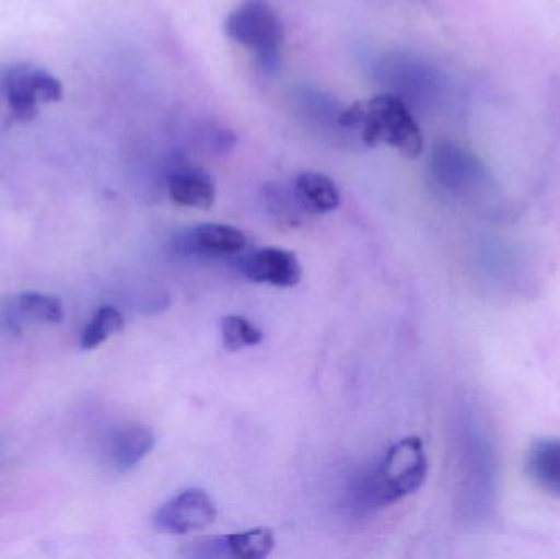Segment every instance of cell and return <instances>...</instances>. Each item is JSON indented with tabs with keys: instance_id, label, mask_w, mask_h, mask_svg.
<instances>
[{
	"instance_id": "obj_2",
	"label": "cell",
	"mask_w": 560,
	"mask_h": 559,
	"mask_svg": "<svg viewBox=\"0 0 560 559\" xmlns=\"http://www.w3.org/2000/svg\"><path fill=\"white\" fill-rule=\"evenodd\" d=\"M428 458L423 442L407 436L385 453L361 485L355 494L362 508H384L415 494L427 481Z\"/></svg>"
},
{
	"instance_id": "obj_4",
	"label": "cell",
	"mask_w": 560,
	"mask_h": 559,
	"mask_svg": "<svg viewBox=\"0 0 560 559\" xmlns=\"http://www.w3.org/2000/svg\"><path fill=\"white\" fill-rule=\"evenodd\" d=\"M225 32L233 42L255 55L262 71L272 74L280 66L282 26L276 10L266 0H245L225 22Z\"/></svg>"
},
{
	"instance_id": "obj_16",
	"label": "cell",
	"mask_w": 560,
	"mask_h": 559,
	"mask_svg": "<svg viewBox=\"0 0 560 559\" xmlns=\"http://www.w3.org/2000/svg\"><path fill=\"white\" fill-rule=\"evenodd\" d=\"M262 206L266 212L272 217L280 226H296L300 223V216L303 212L302 207L296 202L295 194L292 189H285L280 184H266L261 193Z\"/></svg>"
},
{
	"instance_id": "obj_1",
	"label": "cell",
	"mask_w": 560,
	"mask_h": 559,
	"mask_svg": "<svg viewBox=\"0 0 560 559\" xmlns=\"http://www.w3.org/2000/svg\"><path fill=\"white\" fill-rule=\"evenodd\" d=\"M339 128L361 135L368 147L394 148L404 156L418 158L423 151V135L408 105L398 95L381 94L354 102L339 112Z\"/></svg>"
},
{
	"instance_id": "obj_11",
	"label": "cell",
	"mask_w": 560,
	"mask_h": 559,
	"mask_svg": "<svg viewBox=\"0 0 560 559\" xmlns=\"http://www.w3.org/2000/svg\"><path fill=\"white\" fill-rule=\"evenodd\" d=\"M167 194L176 206L209 210L215 203V180L200 167H177L167 176Z\"/></svg>"
},
{
	"instance_id": "obj_9",
	"label": "cell",
	"mask_w": 560,
	"mask_h": 559,
	"mask_svg": "<svg viewBox=\"0 0 560 559\" xmlns=\"http://www.w3.org/2000/svg\"><path fill=\"white\" fill-rule=\"evenodd\" d=\"M276 538L271 528H252L238 534L203 538L192 545L194 558L262 559L275 550Z\"/></svg>"
},
{
	"instance_id": "obj_15",
	"label": "cell",
	"mask_w": 560,
	"mask_h": 559,
	"mask_svg": "<svg viewBox=\"0 0 560 559\" xmlns=\"http://www.w3.org/2000/svg\"><path fill=\"white\" fill-rule=\"evenodd\" d=\"M13 317L35 324L58 325L65 318L61 301L42 292H23L12 304Z\"/></svg>"
},
{
	"instance_id": "obj_7",
	"label": "cell",
	"mask_w": 560,
	"mask_h": 559,
	"mask_svg": "<svg viewBox=\"0 0 560 559\" xmlns=\"http://www.w3.org/2000/svg\"><path fill=\"white\" fill-rule=\"evenodd\" d=\"M217 508L203 489L190 488L171 498L153 515L156 531L170 535L203 532L215 522Z\"/></svg>"
},
{
	"instance_id": "obj_12",
	"label": "cell",
	"mask_w": 560,
	"mask_h": 559,
	"mask_svg": "<svg viewBox=\"0 0 560 559\" xmlns=\"http://www.w3.org/2000/svg\"><path fill=\"white\" fill-rule=\"evenodd\" d=\"M525 471L539 491L560 499V439L533 442L526 452Z\"/></svg>"
},
{
	"instance_id": "obj_14",
	"label": "cell",
	"mask_w": 560,
	"mask_h": 559,
	"mask_svg": "<svg viewBox=\"0 0 560 559\" xmlns=\"http://www.w3.org/2000/svg\"><path fill=\"white\" fill-rule=\"evenodd\" d=\"M292 190L303 212L310 216H325L338 209L341 203L338 187L322 173L299 174Z\"/></svg>"
},
{
	"instance_id": "obj_10",
	"label": "cell",
	"mask_w": 560,
	"mask_h": 559,
	"mask_svg": "<svg viewBox=\"0 0 560 559\" xmlns=\"http://www.w3.org/2000/svg\"><path fill=\"white\" fill-rule=\"evenodd\" d=\"M243 272L252 282L275 288H293L302 279V266L292 252L282 248H261L253 253Z\"/></svg>"
},
{
	"instance_id": "obj_5",
	"label": "cell",
	"mask_w": 560,
	"mask_h": 559,
	"mask_svg": "<svg viewBox=\"0 0 560 559\" xmlns=\"http://www.w3.org/2000/svg\"><path fill=\"white\" fill-rule=\"evenodd\" d=\"M10 118L19 124L32 121L38 115L39 105L61 101L62 85L55 75L35 66L19 65L7 71L3 78Z\"/></svg>"
},
{
	"instance_id": "obj_18",
	"label": "cell",
	"mask_w": 560,
	"mask_h": 559,
	"mask_svg": "<svg viewBox=\"0 0 560 559\" xmlns=\"http://www.w3.org/2000/svg\"><path fill=\"white\" fill-rule=\"evenodd\" d=\"M220 330H222L223 347L232 353L243 348L258 347L265 340V334L242 315H225L220 321Z\"/></svg>"
},
{
	"instance_id": "obj_8",
	"label": "cell",
	"mask_w": 560,
	"mask_h": 559,
	"mask_svg": "<svg viewBox=\"0 0 560 559\" xmlns=\"http://www.w3.org/2000/svg\"><path fill=\"white\" fill-rule=\"evenodd\" d=\"M248 245L245 232L225 223H202L176 240L177 253L203 258H229L238 255Z\"/></svg>"
},
{
	"instance_id": "obj_17",
	"label": "cell",
	"mask_w": 560,
	"mask_h": 559,
	"mask_svg": "<svg viewBox=\"0 0 560 559\" xmlns=\"http://www.w3.org/2000/svg\"><path fill=\"white\" fill-rule=\"evenodd\" d=\"M124 325V314L118 308L110 307V305L98 308L91 322L85 325L84 331H82L81 347L84 350H95V348L105 343L108 338L121 331Z\"/></svg>"
},
{
	"instance_id": "obj_6",
	"label": "cell",
	"mask_w": 560,
	"mask_h": 559,
	"mask_svg": "<svg viewBox=\"0 0 560 559\" xmlns=\"http://www.w3.org/2000/svg\"><path fill=\"white\" fill-rule=\"evenodd\" d=\"M431 173L441 189L456 197L482 193L490 180L486 166L472 151L450 141L434 148Z\"/></svg>"
},
{
	"instance_id": "obj_13",
	"label": "cell",
	"mask_w": 560,
	"mask_h": 559,
	"mask_svg": "<svg viewBox=\"0 0 560 559\" xmlns=\"http://www.w3.org/2000/svg\"><path fill=\"white\" fill-rule=\"evenodd\" d=\"M156 445L153 430L140 423L121 427L114 433L108 446V456L117 471H130L140 465Z\"/></svg>"
},
{
	"instance_id": "obj_3",
	"label": "cell",
	"mask_w": 560,
	"mask_h": 559,
	"mask_svg": "<svg viewBox=\"0 0 560 559\" xmlns=\"http://www.w3.org/2000/svg\"><path fill=\"white\" fill-rule=\"evenodd\" d=\"M463 475L464 512L482 522L495 505L497 463L492 442L474 414L464 423Z\"/></svg>"
}]
</instances>
